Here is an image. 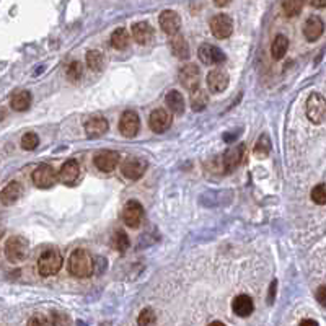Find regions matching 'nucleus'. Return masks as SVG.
Returning a JSON list of instances; mask_svg holds the SVG:
<instances>
[{"label":"nucleus","instance_id":"f257e3e1","mask_svg":"<svg viewBox=\"0 0 326 326\" xmlns=\"http://www.w3.org/2000/svg\"><path fill=\"white\" fill-rule=\"evenodd\" d=\"M69 271L75 277H90L95 271V261L92 255L83 248L74 250L69 258Z\"/></svg>","mask_w":326,"mask_h":326},{"label":"nucleus","instance_id":"f03ea898","mask_svg":"<svg viewBox=\"0 0 326 326\" xmlns=\"http://www.w3.org/2000/svg\"><path fill=\"white\" fill-rule=\"evenodd\" d=\"M62 263L64 260L59 250H48L38 258V272L43 277L55 276L60 271V268H62Z\"/></svg>","mask_w":326,"mask_h":326},{"label":"nucleus","instance_id":"7ed1b4c3","mask_svg":"<svg viewBox=\"0 0 326 326\" xmlns=\"http://www.w3.org/2000/svg\"><path fill=\"white\" fill-rule=\"evenodd\" d=\"M28 250H30V245H28V240L25 237H20V235H13L7 240L5 243V256L10 263H21L28 258Z\"/></svg>","mask_w":326,"mask_h":326},{"label":"nucleus","instance_id":"20e7f679","mask_svg":"<svg viewBox=\"0 0 326 326\" xmlns=\"http://www.w3.org/2000/svg\"><path fill=\"white\" fill-rule=\"evenodd\" d=\"M307 117L315 124H322L326 117V101L320 93H312L307 100Z\"/></svg>","mask_w":326,"mask_h":326},{"label":"nucleus","instance_id":"39448f33","mask_svg":"<svg viewBox=\"0 0 326 326\" xmlns=\"http://www.w3.org/2000/svg\"><path fill=\"white\" fill-rule=\"evenodd\" d=\"M246 159V147L241 145H233L227 149V152L222 157V170L225 173H232L235 168H238Z\"/></svg>","mask_w":326,"mask_h":326},{"label":"nucleus","instance_id":"423d86ee","mask_svg":"<svg viewBox=\"0 0 326 326\" xmlns=\"http://www.w3.org/2000/svg\"><path fill=\"white\" fill-rule=\"evenodd\" d=\"M57 179H59L57 171L51 165H48V163H43V165H39L36 170L33 171V183L41 189L53 188L54 184L57 183Z\"/></svg>","mask_w":326,"mask_h":326},{"label":"nucleus","instance_id":"0eeeda50","mask_svg":"<svg viewBox=\"0 0 326 326\" xmlns=\"http://www.w3.org/2000/svg\"><path fill=\"white\" fill-rule=\"evenodd\" d=\"M145 170H147V162L140 159V157H129L121 166L122 175L127 179H131V181H137V179L142 178Z\"/></svg>","mask_w":326,"mask_h":326},{"label":"nucleus","instance_id":"6e6552de","mask_svg":"<svg viewBox=\"0 0 326 326\" xmlns=\"http://www.w3.org/2000/svg\"><path fill=\"white\" fill-rule=\"evenodd\" d=\"M122 220L127 227L139 228L144 220V207L139 201H129L126 202L124 209H122Z\"/></svg>","mask_w":326,"mask_h":326},{"label":"nucleus","instance_id":"1a4fd4ad","mask_svg":"<svg viewBox=\"0 0 326 326\" xmlns=\"http://www.w3.org/2000/svg\"><path fill=\"white\" fill-rule=\"evenodd\" d=\"M198 55L202 64L206 65H220L225 62V54L220 48L214 46V44H202L198 51Z\"/></svg>","mask_w":326,"mask_h":326},{"label":"nucleus","instance_id":"9d476101","mask_svg":"<svg viewBox=\"0 0 326 326\" xmlns=\"http://www.w3.org/2000/svg\"><path fill=\"white\" fill-rule=\"evenodd\" d=\"M140 129V119L136 111L127 109L122 113L121 119H119V132L127 139H132L137 136Z\"/></svg>","mask_w":326,"mask_h":326},{"label":"nucleus","instance_id":"9b49d317","mask_svg":"<svg viewBox=\"0 0 326 326\" xmlns=\"http://www.w3.org/2000/svg\"><path fill=\"white\" fill-rule=\"evenodd\" d=\"M211 31L217 39H225L233 33V21L228 15L218 13L211 20Z\"/></svg>","mask_w":326,"mask_h":326},{"label":"nucleus","instance_id":"f8f14e48","mask_svg":"<svg viewBox=\"0 0 326 326\" xmlns=\"http://www.w3.org/2000/svg\"><path fill=\"white\" fill-rule=\"evenodd\" d=\"M228 83V72L222 69V67H217V69H214L207 74V87H209L211 93H222L223 90H227Z\"/></svg>","mask_w":326,"mask_h":326},{"label":"nucleus","instance_id":"ddd939ff","mask_svg":"<svg viewBox=\"0 0 326 326\" xmlns=\"http://www.w3.org/2000/svg\"><path fill=\"white\" fill-rule=\"evenodd\" d=\"M171 114L168 113L166 109L159 108V109H154L149 116V126L154 132L157 134H162L170 129L171 126Z\"/></svg>","mask_w":326,"mask_h":326},{"label":"nucleus","instance_id":"4468645a","mask_svg":"<svg viewBox=\"0 0 326 326\" xmlns=\"http://www.w3.org/2000/svg\"><path fill=\"white\" fill-rule=\"evenodd\" d=\"M178 78H179V83H181L184 88L189 90V92H193V90L198 88L199 83H201V72L194 64H188V65L181 67V70H179V74H178Z\"/></svg>","mask_w":326,"mask_h":326},{"label":"nucleus","instance_id":"2eb2a0df","mask_svg":"<svg viewBox=\"0 0 326 326\" xmlns=\"http://www.w3.org/2000/svg\"><path fill=\"white\" fill-rule=\"evenodd\" d=\"M119 152L116 150H106V152H100V154L95 157V166L98 168L100 171L103 173H111L113 170H116L117 163H119Z\"/></svg>","mask_w":326,"mask_h":326},{"label":"nucleus","instance_id":"dca6fc26","mask_svg":"<svg viewBox=\"0 0 326 326\" xmlns=\"http://www.w3.org/2000/svg\"><path fill=\"white\" fill-rule=\"evenodd\" d=\"M108 129H109L108 119L100 114L88 117L85 122V132H87V137L90 139H98L101 136H105V134L108 132Z\"/></svg>","mask_w":326,"mask_h":326},{"label":"nucleus","instance_id":"f3484780","mask_svg":"<svg viewBox=\"0 0 326 326\" xmlns=\"http://www.w3.org/2000/svg\"><path fill=\"white\" fill-rule=\"evenodd\" d=\"M160 28L163 30V33H166L168 36H173L179 33L181 30V18H179V15L176 12H173V10H163L160 13Z\"/></svg>","mask_w":326,"mask_h":326},{"label":"nucleus","instance_id":"a211bd4d","mask_svg":"<svg viewBox=\"0 0 326 326\" xmlns=\"http://www.w3.org/2000/svg\"><path fill=\"white\" fill-rule=\"evenodd\" d=\"M59 175V179L62 181L64 184H67V186H72L78 176H80V165H78L77 160H67L62 166H60V171L57 173Z\"/></svg>","mask_w":326,"mask_h":326},{"label":"nucleus","instance_id":"6ab92c4d","mask_svg":"<svg viewBox=\"0 0 326 326\" xmlns=\"http://www.w3.org/2000/svg\"><path fill=\"white\" fill-rule=\"evenodd\" d=\"M323 31H325V25H323V20L320 18V16H315V15L310 16V18L305 21V25H303V36H305L307 41H310V43L322 38Z\"/></svg>","mask_w":326,"mask_h":326},{"label":"nucleus","instance_id":"aec40b11","mask_svg":"<svg viewBox=\"0 0 326 326\" xmlns=\"http://www.w3.org/2000/svg\"><path fill=\"white\" fill-rule=\"evenodd\" d=\"M232 310L233 313L240 318H246L255 312V303H253V299L246 294H240L233 299L232 302Z\"/></svg>","mask_w":326,"mask_h":326},{"label":"nucleus","instance_id":"412c9836","mask_svg":"<svg viewBox=\"0 0 326 326\" xmlns=\"http://www.w3.org/2000/svg\"><path fill=\"white\" fill-rule=\"evenodd\" d=\"M23 194V188L18 181H10L7 186L0 191V202L3 206H13Z\"/></svg>","mask_w":326,"mask_h":326},{"label":"nucleus","instance_id":"4be33fe9","mask_svg":"<svg viewBox=\"0 0 326 326\" xmlns=\"http://www.w3.org/2000/svg\"><path fill=\"white\" fill-rule=\"evenodd\" d=\"M132 38L139 44H149L154 38V28L147 21H139L132 26Z\"/></svg>","mask_w":326,"mask_h":326},{"label":"nucleus","instance_id":"5701e85b","mask_svg":"<svg viewBox=\"0 0 326 326\" xmlns=\"http://www.w3.org/2000/svg\"><path fill=\"white\" fill-rule=\"evenodd\" d=\"M170 49L175 57L178 59H188L189 57V44L188 41L184 39V36L181 35H173L171 39H170Z\"/></svg>","mask_w":326,"mask_h":326},{"label":"nucleus","instance_id":"b1692460","mask_svg":"<svg viewBox=\"0 0 326 326\" xmlns=\"http://www.w3.org/2000/svg\"><path fill=\"white\" fill-rule=\"evenodd\" d=\"M165 103L168 106V109H170L173 114H176V116L184 114V98H183V95L178 92V90H171V92L166 93Z\"/></svg>","mask_w":326,"mask_h":326},{"label":"nucleus","instance_id":"393cba45","mask_svg":"<svg viewBox=\"0 0 326 326\" xmlns=\"http://www.w3.org/2000/svg\"><path fill=\"white\" fill-rule=\"evenodd\" d=\"M191 108L196 113H201V111H204L207 108V105H209V95H207L202 88H194L193 92H191Z\"/></svg>","mask_w":326,"mask_h":326},{"label":"nucleus","instance_id":"a878e982","mask_svg":"<svg viewBox=\"0 0 326 326\" xmlns=\"http://www.w3.org/2000/svg\"><path fill=\"white\" fill-rule=\"evenodd\" d=\"M10 106H12V109L18 111V113L26 111L31 106V93L25 92V90L23 92H16L12 100H10Z\"/></svg>","mask_w":326,"mask_h":326},{"label":"nucleus","instance_id":"bb28decb","mask_svg":"<svg viewBox=\"0 0 326 326\" xmlns=\"http://www.w3.org/2000/svg\"><path fill=\"white\" fill-rule=\"evenodd\" d=\"M129 43H131V38H129V33L124 28H117L111 35V48L116 51H124L129 48Z\"/></svg>","mask_w":326,"mask_h":326},{"label":"nucleus","instance_id":"cd10ccee","mask_svg":"<svg viewBox=\"0 0 326 326\" xmlns=\"http://www.w3.org/2000/svg\"><path fill=\"white\" fill-rule=\"evenodd\" d=\"M287 49H289V39L285 38L284 35H277L276 38H274L272 44H271L272 59L280 60L285 55V53H287Z\"/></svg>","mask_w":326,"mask_h":326},{"label":"nucleus","instance_id":"c85d7f7f","mask_svg":"<svg viewBox=\"0 0 326 326\" xmlns=\"http://www.w3.org/2000/svg\"><path fill=\"white\" fill-rule=\"evenodd\" d=\"M253 154H255L256 159H266V157L271 154V140H269L268 134H263V136H260V139L256 140Z\"/></svg>","mask_w":326,"mask_h":326},{"label":"nucleus","instance_id":"c756f323","mask_svg":"<svg viewBox=\"0 0 326 326\" xmlns=\"http://www.w3.org/2000/svg\"><path fill=\"white\" fill-rule=\"evenodd\" d=\"M87 65L92 69L93 72H101L105 65V55L97 49H92L87 53Z\"/></svg>","mask_w":326,"mask_h":326},{"label":"nucleus","instance_id":"7c9ffc66","mask_svg":"<svg viewBox=\"0 0 326 326\" xmlns=\"http://www.w3.org/2000/svg\"><path fill=\"white\" fill-rule=\"evenodd\" d=\"M129 245H131V241H129V237L126 235V232H122V230L114 232L113 238H111V246H113L116 251L126 253L129 250Z\"/></svg>","mask_w":326,"mask_h":326},{"label":"nucleus","instance_id":"2f4dec72","mask_svg":"<svg viewBox=\"0 0 326 326\" xmlns=\"http://www.w3.org/2000/svg\"><path fill=\"white\" fill-rule=\"evenodd\" d=\"M305 0H282V10L287 16H297L303 8Z\"/></svg>","mask_w":326,"mask_h":326},{"label":"nucleus","instance_id":"473e14b6","mask_svg":"<svg viewBox=\"0 0 326 326\" xmlns=\"http://www.w3.org/2000/svg\"><path fill=\"white\" fill-rule=\"evenodd\" d=\"M83 75V65L82 62H78V60H74V62H70V65L67 67V78H69L70 82H78Z\"/></svg>","mask_w":326,"mask_h":326},{"label":"nucleus","instance_id":"72a5a7b5","mask_svg":"<svg viewBox=\"0 0 326 326\" xmlns=\"http://www.w3.org/2000/svg\"><path fill=\"white\" fill-rule=\"evenodd\" d=\"M38 145H39V137L36 132H26L21 137V147L25 150H35Z\"/></svg>","mask_w":326,"mask_h":326},{"label":"nucleus","instance_id":"f704fd0d","mask_svg":"<svg viewBox=\"0 0 326 326\" xmlns=\"http://www.w3.org/2000/svg\"><path fill=\"white\" fill-rule=\"evenodd\" d=\"M157 323V317L152 308H144L142 312L139 315V320H137V325L140 326H147V325H155Z\"/></svg>","mask_w":326,"mask_h":326},{"label":"nucleus","instance_id":"c9c22d12","mask_svg":"<svg viewBox=\"0 0 326 326\" xmlns=\"http://www.w3.org/2000/svg\"><path fill=\"white\" fill-rule=\"evenodd\" d=\"M312 199H313V202H317V204H320V206L326 204V188H325L323 183H320V184H317V186L313 188Z\"/></svg>","mask_w":326,"mask_h":326},{"label":"nucleus","instance_id":"e433bc0d","mask_svg":"<svg viewBox=\"0 0 326 326\" xmlns=\"http://www.w3.org/2000/svg\"><path fill=\"white\" fill-rule=\"evenodd\" d=\"M317 299H318V302L322 303L323 307L326 305V285H320V287H318V290H317Z\"/></svg>","mask_w":326,"mask_h":326},{"label":"nucleus","instance_id":"4c0bfd02","mask_svg":"<svg viewBox=\"0 0 326 326\" xmlns=\"http://www.w3.org/2000/svg\"><path fill=\"white\" fill-rule=\"evenodd\" d=\"M28 323L30 325H49L51 322L44 317H41V315H36V317H33L31 320H28Z\"/></svg>","mask_w":326,"mask_h":326},{"label":"nucleus","instance_id":"58836bf2","mask_svg":"<svg viewBox=\"0 0 326 326\" xmlns=\"http://www.w3.org/2000/svg\"><path fill=\"white\" fill-rule=\"evenodd\" d=\"M276 289H277V282L276 280H272V284H271V287H269V303H272V300H274V295H276Z\"/></svg>","mask_w":326,"mask_h":326},{"label":"nucleus","instance_id":"ea45409f","mask_svg":"<svg viewBox=\"0 0 326 326\" xmlns=\"http://www.w3.org/2000/svg\"><path fill=\"white\" fill-rule=\"evenodd\" d=\"M310 3L313 5L315 8H325L326 0H310Z\"/></svg>","mask_w":326,"mask_h":326},{"label":"nucleus","instance_id":"a19ab883","mask_svg":"<svg viewBox=\"0 0 326 326\" xmlns=\"http://www.w3.org/2000/svg\"><path fill=\"white\" fill-rule=\"evenodd\" d=\"M214 3L222 8V7H227V5L230 3V0H214Z\"/></svg>","mask_w":326,"mask_h":326},{"label":"nucleus","instance_id":"79ce46f5","mask_svg":"<svg viewBox=\"0 0 326 326\" xmlns=\"http://www.w3.org/2000/svg\"><path fill=\"white\" fill-rule=\"evenodd\" d=\"M300 325H302V326H305V325H310V326H317L318 323L315 322V320H302V322H300Z\"/></svg>","mask_w":326,"mask_h":326}]
</instances>
